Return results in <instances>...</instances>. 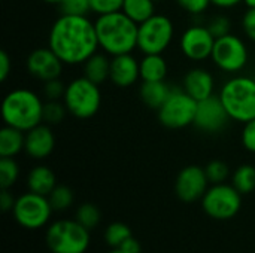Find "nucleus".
I'll return each mask as SVG.
<instances>
[{
	"instance_id": "14",
	"label": "nucleus",
	"mask_w": 255,
	"mask_h": 253,
	"mask_svg": "<svg viewBox=\"0 0 255 253\" xmlns=\"http://www.w3.org/2000/svg\"><path fill=\"white\" fill-rule=\"evenodd\" d=\"M215 37L208 27L191 25L181 36V51L191 61H203L211 58L215 45Z\"/></svg>"
},
{
	"instance_id": "15",
	"label": "nucleus",
	"mask_w": 255,
	"mask_h": 253,
	"mask_svg": "<svg viewBox=\"0 0 255 253\" xmlns=\"http://www.w3.org/2000/svg\"><path fill=\"white\" fill-rule=\"evenodd\" d=\"M64 63L55 55V52L48 46V48H37L30 52L27 57V70L28 73L42 81H51L60 78L63 72Z\"/></svg>"
},
{
	"instance_id": "42",
	"label": "nucleus",
	"mask_w": 255,
	"mask_h": 253,
	"mask_svg": "<svg viewBox=\"0 0 255 253\" xmlns=\"http://www.w3.org/2000/svg\"><path fill=\"white\" fill-rule=\"evenodd\" d=\"M241 1H244V0H212V4H215L217 7H221V9H229V7L239 4Z\"/></svg>"
},
{
	"instance_id": "20",
	"label": "nucleus",
	"mask_w": 255,
	"mask_h": 253,
	"mask_svg": "<svg viewBox=\"0 0 255 253\" xmlns=\"http://www.w3.org/2000/svg\"><path fill=\"white\" fill-rule=\"evenodd\" d=\"M172 88L164 81H152V82H142L139 88L140 100L149 107L158 110L164 101L169 98Z\"/></svg>"
},
{
	"instance_id": "37",
	"label": "nucleus",
	"mask_w": 255,
	"mask_h": 253,
	"mask_svg": "<svg viewBox=\"0 0 255 253\" xmlns=\"http://www.w3.org/2000/svg\"><path fill=\"white\" fill-rule=\"evenodd\" d=\"M242 145L247 151L255 154V119L247 122L242 130Z\"/></svg>"
},
{
	"instance_id": "27",
	"label": "nucleus",
	"mask_w": 255,
	"mask_h": 253,
	"mask_svg": "<svg viewBox=\"0 0 255 253\" xmlns=\"http://www.w3.org/2000/svg\"><path fill=\"white\" fill-rule=\"evenodd\" d=\"M48 200H49L52 210L63 212V210H67L73 204V192L66 185H57L52 189V192L48 195Z\"/></svg>"
},
{
	"instance_id": "22",
	"label": "nucleus",
	"mask_w": 255,
	"mask_h": 253,
	"mask_svg": "<svg viewBox=\"0 0 255 253\" xmlns=\"http://www.w3.org/2000/svg\"><path fill=\"white\" fill-rule=\"evenodd\" d=\"M24 131L4 125L0 130V158H13L24 149Z\"/></svg>"
},
{
	"instance_id": "1",
	"label": "nucleus",
	"mask_w": 255,
	"mask_h": 253,
	"mask_svg": "<svg viewBox=\"0 0 255 253\" xmlns=\"http://www.w3.org/2000/svg\"><path fill=\"white\" fill-rule=\"evenodd\" d=\"M48 46L64 64H84L100 48L96 24L88 16L61 13L49 30Z\"/></svg>"
},
{
	"instance_id": "8",
	"label": "nucleus",
	"mask_w": 255,
	"mask_h": 253,
	"mask_svg": "<svg viewBox=\"0 0 255 253\" xmlns=\"http://www.w3.org/2000/svg\"><path fill=\"white\" fill-rule=\"evenodd\" d=\"M202 207L208 216L218 221H227L239 213L242 207V194L233 185H212L202 198Z\"/></svg>"
},
{
	"instance_id": "17",
	"label": "nucleus",
	"mask_w": 255,
	"mask_h": 253,
	"mask_svg": "<svg viewBox=\"0 0 255 253\" xmlns=\"http://www.w3.org/2000/svg\"><path fill=\"white\" fill-rule=\"evenodd\" d=\"M55 146V137L48 124H39L25 133L24 151L33 160L48 158Z\"/></svg>"
},
{
	"instance_id": "13",
	"label": "nucleus",
	"mask_w": 255,
	"mask_h": 253,
	"mask_svg": "<svg viewBox=\"0 0 255 253\" xmlns=\"http://www.w3.org/2000/svg\"><path fill=\"white\" fill-rule=\"evenodd\" d=\"M208 176L200 166L184 167L175 180V194L184 203H194L203 198L208 191Z\"/></svg>"
},
{
	"instance_id": "38",
	"label": "nucleus",
	"mask_w": 255,
	"mask_h": 253,
	"mask_svg": "<svg viewBox=\"0 0 255 253\" xmlns=\"http://www.w3.org/2000/svg\"><path fill=\"white\" fill-rule=\"evenodd\" d=\"M242 27L247 34L253 42H255V9H248L244 15L242 19Z\"/></svg>"
},
{
	"instance_id": "16",
	"label": "nucleus",
	"mask_w": 255,
	"mask_h": 253,
	"mask_svg": "<svg viewBox=\"0 0 255 253\" xmlns=\"http://www.w3.org/2000/svg\"><path fill=\"white\" fill-rule=\"evenodd\" d=\"M140 78L139 61L130 54L114 55L111 58L109 81L118 88H128Z\"/></svg>"
},
{
	"instance_id": "28",
	"label": "nucleus",
	"mask_w": 255,
	"mask_h": 253,
	"mask_svg": "<svg viewBox=\"0 0 255 253\" xmlns=\"http://www.w3.org/2000/svg\"><path fill=\"white\" fill-rule=\"evenodd\" d=\"M75 219H76L82 227H85V228L90 231V230L96 228V227L100 224L102 215H100V210H99L94 204L85 203V204H82V206L78 207Z\"/></svg>"
},
{
	"instance_id": "7",
	"label": "nucleus",
	"mask_w": 255,
	"mask_h": 253,
	"mask_svg": "<svg viewBox=\"0 0 255 253\" xmlns=\"http://www.w3.org/2000/svg\"><path fill=\"white\" fill-rule=\"evenodd\" d=\"M175 27L169 16L155 13L139 24L137 48L143 54H163L172 43Z\"/></svg>"
},
{
	"instance_id": "21",
	"label": "nucleus",
	"mask_w": 255,
	"mask_h": 253,
	"mask_svg": "<svg viewBox=\"0 0 255 253\" xmlns=\"http://www.w3.org/2000/svg\"><path fill=\"white\" fill-rule=\"evenodd\" d=\"M139 66L142 82L164 81L167 76V63L161 54H145Z\"/></svg>"
},
{
	"instance_id": "3",
	"label": "nucleus",
	"mask_w": 255,
	"mask_h": 253,
	"mask_svg": "<svg viewBox=\"0 0 255 253\" xmlns=\"http://www.w3.org/2000/svg\"><path fill=\"white\" fill-rule=\"evenodd\" d=\"M1 118L4 125L27 133L43 122V101L30 89H12L1 101Z\"/></svg>"
},
{
	"instance_id": "40",
	"label": "nucleus",
	"mask_w": 255,
	"mask_h": 253,
	"mask_svg": "<svg viewBox=\"0 0 255 253\" xmlns=\"http://www.w3.org/2000/svg\"><path fill=\"white\" fill-rule=\"evenodd\" d=\"M15 201L16 198H13V195L9 192V189H1V194H0V207H1V212L3 213H7L13 209L15 206Z\"/></svg>"
},
{
	"instance_id": "4",
	"label": "nucleus",
	"mask_w": 255,
	"mask_h": 253,
	"mask_svg": "<svg viewBox=\"0 0 255 253\" xmlns=\"http://www.w3.org/2000/svg\"><path fill=\"white\" fill-rule=\"evenodd\" d=\"M220 98L230 119L247 124L255 119V79L250 76H235L229 79L220 91Z\"/></svg>"
},
{
	"instance_id": "23",
	"label": "nucleus",
	"mask_w": 255,
	"mask_h": 253,
	"mask_svg": "<svg viewBox=\"0 0 255 253\" xmlns=\"http://www.w3.org/2000/svg\"><path fill=\"white\" fill-rule=\"evenodd\" d=\"M109 70H111V60L105 54L96 52L84 63V76L97 85L109 79Z\"/></svg>"
},
{
	"instance_id": "36",
	"label": "nucleus",
	"mask_w": 255,
	"mask_h": 253,
	"mask_svg": "<svg viewBox=\"0 0 255 253\" xmlns=\"http://www.w3.org/2000/svg\"><path fill=\"white\" fill-rule=\"evenodd\" d=\"M176 3L188 13L191 15H199L203 13L209 4H212V0H176Z\"/></svg>"
},
{
	"instance_id": "25",
	"label": "nucleus",
	"mask_w": 255,
	"mask_h": 253,
	"mask_svg": "<svg viewBox=\"0 0 255 253\" xmlns=\"http://www.w3.org/2000/svg\"><path fill=\"white\" fill-rule=\"evenodd\" d=\"M242 195L250 194L255 189V167L251 164H244L238 167L233 173L232 183Z\"/></svg>"
},
{
	"instance_id": "33",
	"label": "nucleus",
	"mask_w": 255,
	"mask_h": 253,
	"mask_svg": "<svg viewBox=\"0 0 255 253\" xmlns=\"http://www.w3.org/2000/svg\"><path fill=\"white\" fill-rule=\"evenodd\" d=\"M123 3H124V0H90L91 12H94L97 15L118 12V10H121Z\"/></svg>"
},
{
	"instance_id": "18",
	"label": "nucleus",
	"mask_w": 255,
	"mask_h": 253,
	"mask_svg": "<svg viewBox=\"0 0 255 253\" xmlns=\"http://www.w3.org/2000/svg\"><path fill=\"white\" fill-rule=\"evenodd\" d=\"M215 81L209 70L202 67H194L184 76V91L190 94L196 101H202L214 95Z\"/></svg>"
},
{
	"instance_id": "30",
	"label": "nucleus",
	"mask_w": 255,
	"mask_h": 253,
	"mask_svg": "<svg viewBox=\"0 0 255 253\" xmlns=\"http://www.w3.org/2000/svg\"><path fill=\"white\" fill-rule=\"evenodd\" d=\"M66 106L64 103H60V100H48L43 103V122L48 125L60 124L66 116Z\"/></svg>"
},
{
	"instance_id": "32",
	"label": "nucleus",
	"mask_w": 255,
	"mask_h": 253,
	"mask_svg": "<svg viewBox=\"0 0 255 253\" xmlns=\"http://www.w3.org/2000/svg\"><path fill=\"white\" fill-rule=\"evenodd\" d=\"M58 7H60V12L63 15H82V16H87L88 12H91L90 0H61Z\"/></svg>"
},
{
	"instance_id": "24",
	"label": "nucleus",
	"mask_w": 255,
	"mask_h": 253,
	"mask_svg": "<svg viewBox=\"0 0 255 253\" xmlns=\"http://www.w3.org/2000/svg\"><path fill=\"white\" fill-rule=\"evenodd\" d=\"M155 3L154 0H124L121 10L136 24H142L155 15Z\"/></svg>"
},
{
	"instance_id": "9",
	"label": "nucleus",
	"mask_w": 255,
	"mask_h": 253,
	"mask_svg": "<svg viewBox=\"0 0 255 253\" xmlns=\"http://www.w3.org/2000/svg\"><path fill=\"white\" fill-rule=\"evenodd\" d=\"M197 101L184 89H172L169 98L157 110L161 125L170 130H179L194 122Z\"/></svg>"
},
{
	"instance_id": "26",
	"label": "nucleus",
	"mask_w": 255,
	"mask_h": 253,
	"mask_svg": "<svg viewBox=\"0 0 255 253\" xmlns=\"http://www.w3.org/2000/svg\"><path fill=\"white\" fill-rule=\"evenodd\" d=\"M131 236H133L131 234V230L126 224H123V222H114L105 231V242L112 249H117V248H121L123 243L126 240H128Z\"/></svg>"
},
{
	"instance_id": "10",
	"label": "nucleus",
	"mask_w": 255,
	"mask_h": 253,
	"mask_svg": "<svg viewBox=\"0 0 255 253\" xmlns=\"http://www.w3.org/2000/svg\"><path fill=\"white\" fill-rule=\"evenodd\" d=\"M52 212L54 210L49 204L48 197L30 191L18 197L12 209L13 218L18 225L27 230H39L45 227Z\"/></svg>"
},
{
	"instance_id": "44",
	"label": "nucleus",
	"mask_w": 255,
	"mask_h": 253,
	"mask_svg": "<svg viewBox=\"0 0 255 253\" xmlns=\"http://www.w3.org/2000/svg\"><path fill=\"white\" fill-rule=\"evenodd\" d=\"M42 1L49 3V4H60V1H61V0H42Z\"/></svg>"
},
{
	"instance_id": "34",
	"label": "nucleus",
	"mask_w": 255,
	"mask_h": 253,
	"mask_svg": "<svg viewBox=\"0 0 255 253\" xmlns=\"http://www.w3.org/2000/svg\"><path fill=\"white\" fill-rule=\"evenodd\" d=\"M66 86L67 85H64L60 81V78L46 81V82H43V95L46 97V100H60L64 97Z\"/></svg>"
},
{
	"instance_id": "39",
	"label": "nucleus",
	"mask_w": 255,
	"mask_h": 253,
	"mask_svg": "<svg viewBox=\"0 0 255 253\" xmlns=\"http://www.w3.org/2000/svg\"><path fill=\"white\" fill-rule=\"evenodd\" d=\"M10 69H12V61H10V57L7 55V52L3 49L0 51V81L4 82L10 73Z\"/></svg>"
},
{
	"instance_id": "29",
	"label": "nucleus",
	"mask_w": 255,
	"mask_h": 253,
	"mask_svg": "<svg viewBox=\"0 0 255 253\" xmlns=\"http://www.w3.org/2000/svg\"><path fill=\"white\" fill-rule=\"evenodd\" d=\"M19 176V167L13 158H0V186L1 189H9Z\"/></svg>"
},
{
	"instance_id": "35",
	"label": "nucleus",
	"mask_w": 255,
	"mask_h": 253,
	"mask_svg": "<svg viewBox=\"0 0 255 253\" xmlns=\"http://www.w3.org/2000/svg\"><path fill=\"white\" fill-rule=\"evenodd\" d=\"M206 27L209 28V31L212 33V36H214L215 39H218V37H223V36H226V34L230 33L232 22H230V19H229L227 16L220 15V16L212 18Z\"/></svg>"
},
{
	"instance_id": "5",
	"label": "nucleus",
	"mask_w": 255,
	"mask_h": 253,
	"mask_svg": "<svg viewBox=\"0 0 255 253\" xmlns=\"http://www.w3.org/2000/svg\"><path fill=\"white\" fill-rule=\"evenodd\" d=\"M63 103L70 115L78 119L93 118L102 104V92L97 84L85 76L70 81L66 86Z\"/></svg>"
},
{
	"instance_id": "45",
	"label": "nucleus",
	"mask_w": 255,
	"mask_h": 253,
	"mask_svg": "<svg viewBox=\"0 0 255 253\" xmlns=\"http://www.w3.org/2000/svg\"><path fill=\"white\" fill-rule=\"evenodd\" d=\"M109 253H126V252H124L123 249H120V248H117V249H112V251H111V252H109Z\"/></svg>"
},
{
	"instance_id": "41",
	"label": "nucleus",
	"mask_w": 255,
	"mask_h": 253,
	"mask_svg": "<svg viewBox=\"0 0 255 253\" xmlns=\"http://www.w3.org/2000/svg\"><path fill=\"white\" fill-rule=\"evenodd\" d=\"M120 249H123L126 253H140L142 252V246H140V243L131 236L128 240H126L124 243H123V246L120 248Z\"/></svg>"
},
{
	"instance_id": "43",
	"label": "nucleus",
	"mask_w": 255,
	"mask_h": 253,
	"mask_svg": "<svg viewBox=\"0 0 255 253\" xmlns=\"http://www.w3.org/2000/svg\"><path fill=\"white\" fill-rule=\"evenodd\" d=\"M244 3L248 6V9H255V0H244Z\"/></svg>"
},
{
	"instance_id": "31",
	"label": "nucleus",
	"mask_w": 255,
	"mask_h": 253,
	"mask_svg": "<svg viewBox=\"0 0 255 253\" xmlns=\"http://www.w3.org/2000/svg\"><path fill=\"white\" fill-rule=\"evenodd\" d=\"M205 171H206V176H208L209 183H212V185L224 183L226 179H227L229 174H230L229 166H227L224 161H221V160H214V161H211V163L205 167Z\"/></svg>"
},
{
	"instance_id": "6",
	"label": "nucleus",
	"mask_w": 255,
	"mask_h": 253,
	"mask_svg": "<svg viewBox=\"0 0 255 253\" xmlns=\"http://www.w3.org/2000/svg\"><path fill=\"white\" fill-rule=\"evenodd\" d=\"M46 246L52 253H85L90 246V234L76 219L57 221L46 231Z\"/></svg>"
},
{
	"instance_id": "46",
	"label": "nucleus",
	"mask_w": 255,
	"mask_h": 253,
	"mask_svg": "<svg viewBox=\"0 0 255 253\" xmlns=\"http://www.w3.org/2000/svg\"><path fill=\"white\" fill-rule=\"evenodd\" d=\"M154 1H161V0H154Z\"/></svg>"
},
{
	"instance_id": "11",
	"label": "nucleus",
	"mask_w": 255,
	"mask_h": 253,
	"mask_svg": "<svg viewBox=\"0 0 255 253\" xmlns=\"http://www.w3.org/2000/svg\"><path fill=\"white\" fill-rule=\"evenodd\" d=\"M248 57L250 54L245 42L232 33L215 40L211 55L215 66L226 73L241 72L247 66Z\"/></svg>"
},
{
	"instance_id": "19",
	"label": "nucleus",
	"mask_w": 255,
	"mask_h": 253,
	"mask_svg": "<svg viewBox=\"0 0 255 253\" xmlns=\"http://www.w3.org/2000/svg\"><path fill=\"white\" fill-rule=\"evenodd\" d=\"M27 186L30 192L48 197L57 186V179L54 171L46 166H36L30 170L27 176Z\"/></svg>"
},
{
	"instance_id": "12",
	"label": "nucleus",
	"mask_w": 255,
	"mask_h": 253,
	"mask_svg": "<svg viewBox=\"0 0 255 253\" xmlns=\"http://www.w3.org/2000/svg\"><path fill=\"white\" fill-rule=\"evenodd\" d=\"M230 121V116L220 98V95H211L202 101H197L196 116L193 125L199 128L203 133L214 134L220 133L227 122Z\"/></svg>"
},
{
	"instance_id": "2",
	"label": "nucleus",
	"mask_w": 255,
	"mask_h": 253,
	"mask_svg": "<svg viewBox=\"0 0 255 253\" xmlns=\"http://www.w3.org/2000/svg\"><path fill=\"white\" fill-rule=\"evenodd\" d=\"M99 46L109 55L130 54L137 48L139 24L130 19L123 10L99 15L96 19Z\"/></svg>"
}]
</instances>
